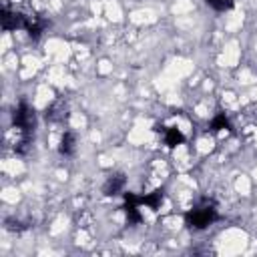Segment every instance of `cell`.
Masks as SVG:
<instances>
[{
	"instance_id": "obj_1",
	"label": "cell",
	"mask_w": 257,
	"mask_h": 257,
	"mask_svg": "<svg viewBox=\"0 0 257 257\" xmlns=\"http://www.w3.org/2000/svg\"><path fill=\"white\" fill-rule=\"evenodd\" d=\"M217 217H219L217 207H215L213 203L205 201V203H201V205H197L195 209L189 211V215H187V225L193 227V229H205V227H209L213 221H217Z\"/></svg>"
},
{
	"instance_id": "obj_3",
	"label": "cell",
	"mask_w": 257,
	"mask_h": 257,
	"mask_svg": "<svg viewBox=\"0 0 257 257\" xmlns=\"http://www.w3.org/2000/svg\"><path fill=\"white\" fill-rule=\"evenodd\" d=\"M183 141H185V137H183V133H181L179 128L171 126V128L165 131V143H167L169 147H177V145H181Z\"/></svg>"
},
{
	"instance_id": "obj_2",
	"label": "cell",
	"mask_w": 257,
	"mask_h": 257,
	"mask_svg": "<svg viewBox=\"0 0 257 257\" xmlns=\"http://www.w3.org/2000/svg\"><path fill=\"white\" fill-rule=\"evenodd\" d=\"M122 187H124V177H122V175H116V177H110V179L106 181L104 193H106V195H116V193L122 191Z\"/></svg>"
},
{
	"instance_id": "obj_6",
	"label": "cell",
	"mask_w": 257,
	"mask_h": 257,
	"mask_svg": "<svg viewBox=\"0 0 257 257\" xmlns=\"http://www.w3.org/2000/svg\"><path fill=\"white\" fill-rule=\"evenodd\" d=\"M211 126H213V131H221V128H227V126H229V120H227L225 114H219L217 118H213Z\"/></svg>"
},
{
	"instance_id": "obj_4",
	"label": "cell",
	"mask_w": 257,
	"mask_h": 257,
	"mask_svg": "<svg viewBox=\"0 0 257 257\" xmlns=\"http://www.w3.org/2000/svg\"><path fill=\"white\" fill-rule=\"evenodd\" d=\"M74 143H76L74 135H72V133H64V135H62V141H60V153L72 155V153H74V147H76Z\"/></svg>"
},
{
	"instance_id": "obj_5",
	"label": "cell",
	"mask_w": 257,
	"mask_h": 257,
	"mask_svg": "<svg viewBox=\"0 0 257 257\" xmlns=\"http://www.w3.org/2000/svg\"><path fill=\"white\" fill-rule=\"evenodd\" d=\"M207 4H209L213 10H219V12L233 8V0H207Z\"/></svg>"
}]
</instances>
